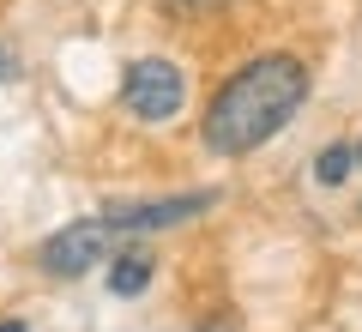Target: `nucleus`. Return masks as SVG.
Returning <instances> with one entry per match:
<instances>
[{"label":"nucleus","mask_w":362,"mask_h":332,"mask_svg":"<svg viewBox=\"0 0 362 332\" xmlns=\"http://www.w3.org/2000/svg\"><path fill=\"white\" fill-rule=\"evenodd\" d=\"M308 67L296 55L272 49L242 61L230 79L218 85V97L206 103V121H199V145L211 157H247L259 145H272L278 133L296 121V109L308 103Z\"/></svg>","instance_id":"obj_1"},{"label":"nucleus","mask_w":362,"mask_h":332,"mask_svg":"<svg viewBox=\"0 0 362 332\" xmlns=\"http://www.w3.org/2000/svg\"><path fill=\"white\" fill-rule=\"evenodd\" d=\"M181 103H187V73L163 55H145L121 73V109L145 127H163V121L181 115Z\"/></svg>","instance_id":"obj_2"},{"label":"nucleus","mask_w":362,"mask_h":332,"mask_svg":"<svg viewBox=\"0 0 362 332\" xmlns=\"http://www.w3.org/2000/svg\"><path fill=\"white\" fill-rule=\"evenodd\" d=\"M109 217H78V224H66V230H54L49 242H42L37 266L49 272V278H85V272H97V260L109 254Z\"/></svg>","instance_id":"obj_3"},{"label":"nucleus","mask_w":362,"mask_h":332,"mask_svg":"<svg viewBox=\"0 0 362 332\" xmlns=\"http://www.w3.org/2000/svg\"><path fill=\"white\" fill-rule=\"evenodd\" d=\"M218 205V193H175V200H145V205H115L109 230L115 236H157V230H181Z\"/></svg>","instance_id":"obj_4"},{"label":"nucleus","mask_w":362,"mask_h":332,"mask_svg":"<svg viewBox=\"0 0 362 332\" xmlns=\"http://www.w3.org/2000/svg\"><path fill=\"white\" fill-rule=\"evenodd\" d=\"M157 278V260L145 254V248H127V254H115V266H109V296H145Z\"/></svg>","instance_id":"obj_5"},{"label":"nucleus","mask_w":362,"mask_h":332,"mask_svg":"<svg viewBox=\"0 0 362 332\" xmlns=\"http://www.w3.org/2000/svg\"><path fill=\"white\" fill-rule=\"evenodd\" d=\"M350 169H356V145H344V139H332L320 157H314V181H320V188H344Z\"/></svg>","instance_id":"obj_6"},{"label":"nucleus","mask_w":362,"mask_h":332,"mask_svg":"<svg viewBox=\"0 0 362 332\" xmlns=\"http://www.w3.org/2000/svg\"><path fill=\"white\" fill-rule=\"evenodd\" d=\"M230 0H157V13L163 18H181V25H194V18H211V13H223Z\"/></svg>","instance_id":"obj_7"},{"label":"nucleus","mask_w":362,"mask_h":332,"mask_svg":"<svg viewBox=\"0 0 362 332\" xmlns=\"http://www.w3.org/2000/svg\"><path fill=\"white\" fill-rule=\"evenodd\" d=\"M0 79H18V61H13L6 49H0Z\"/></svg>","instance_id":"obj_8"},{"label":"nucleus","mask_w":362,"mask_h":332,"mask_svg":"<svg viewBox=\"0 0 362 332\" xmlns=\"http://www.w3.org/2000/svg\"><path fill=\"white\" fill-rule=\"evenodd\" d=\"M0 332H30V326H25V320H0Z\"/></svg>","instance_id":"obj_9"},{"label":"nucleus","mask_w":362,"mask_h":332,"mask_svg":"<svg viewBox=\"0 0 362 332\" xmlns=\"http://www.w3.org/2000/svg\"><path fill=\"white\" fill-rule=\"evenodd\" d=\"M356 164H362V145H356Z\"/></svg>","instance_id":"obj_10"}]
</instances>
